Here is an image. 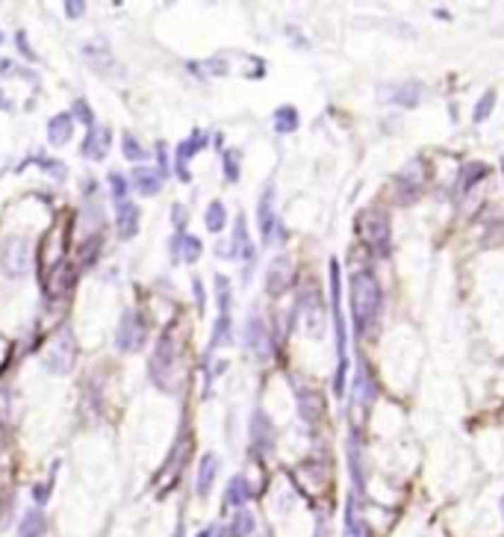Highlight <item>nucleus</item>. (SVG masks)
<instances>
[{
  "label": "nucleus",
  "mask_w": 504,
  "mask_h": 537,
  "mask_svg": "<svg viewBox=\"0 0 504 537\" xmlns=\"http://www.w3.org/2000/svg\"><path fill=\"white\" fill-rule=\"evenodd\" d=\"M74 119H80L86 127H95V112L89 110L86 100H74Z\"/></svg>",
  "instance_id": "nucleus-40"
},
{
  "label": "nucleus",
  "mask_w": 504,
  "mask_h": 537,
  "mask_svg": "<svg viewBox=\"0 0 504 537\" xmlns=\"http://www.w3.org/2000/svg\"><path fill=\"white\" fill-rule=\"evenodd\" d=\"M168 251H172V260H183V263H198V257L204 254V242H200L198 237H192V233H177V237H172V242H168Z\"/></svg>",
  "instance_id": "nucleus-14"
},
{
  "label": "nucleus",
  "mask_w": 504,
  "mask_h": 537,
  "mask_svg": "<svg viewBox=\"0 0 504 537\" xmlns=\"http://www.w3.org/2000/svg\"><path fill=\"white\" fill-rule=\"evenodd\" d=\"M150 378L160 390H174V369H177V343L172 334H162L157 340V348L150 355Z\"/></svg>",
  "instance_id": "nucleus-3"
},
{
  "label": "nucleus",
  "mask_w": 504,
  "mask_h": 537,
  "mask_svg": "<svg viewBox=\"0 0 504 537\" xmlns=\"http://www.w3.org/2000/svg\"><path fill=\"white\" fill-rule=\"evenodd\" d=\"M15 45H18V50L24 54V59H30V62H36L39 57H36V50L30 47V42H27V33L24 30H18V36H15Z\"/></svg>",
  "instance_id": "nucleus-41"
},
{
  "label": "nucleus",
  "mask_w": 504,
  "mask_h": 537,
  "mask_svg": "<svg viewBox=\"0 0 504 537\" xmlns=\"http://www.w3.org/2000/svg\"><path fill=\"white\" fill-rule=\"evenodd\" d=\"M174 537H183V534H180V531H177V534H174Z\"/></svg>",
  "instance_id": "nucleus-50"
},
{
  "label": "nucleus",
  "mask_w": 504,
  "mask_h": 537,
  "mask_svg": "<svg viewBox=\"0 0 504 537\" xmlns=\"http://www.w3.org/2000/svg\"><path fill=\"white\" fill-rule=\"evenodd\" d=\"M380 310H383L380 281L375 278V272L360 268V272L351 275V316H354V328L360 334L375 331Z\"/></svg>",
  "instance_id": "nucleus-2"
},
{
  "label": "nucleus",
  "mask_w": 504,
  "mask_h": 537,
  "mask_svg": "<svg viewBox=\"0 0 504 537\" xmlns=\"http://www.w3.org/2000/svg\"><path fill=\"white\" fill-rule=\"evenodd\" d=\"M354 396H357V408H363V411L372 408V401H375V396H378L375 375H372V369H368V363H360V366H357V375H354Z\"/></svg>",
  "instance_id": "nucleus-18"
},
{
  "label": "nucleus",
  "mask_w": 504,
  "mask_h": 537,
  "mask_svg": "<svg viewBox=\"0 0 504 537\" xmlns=\"http://www.w3.org/2000/svg\"><path fill=\"white\" fill-rule=\"evenodd\" d=\"M360 440H357V431L348 437V466H351V478H354V496H360L366 490V478H363V469H360Z\"/></svg>",
  "instance_id": "nucleus-25"
},
{
  "label": "nucleus",
  "mask_w": 504,
  "mask_h": 537,
  "mask_svg": "<svg viewBox=\"0 0 504 537\" xmlns=\"http://www.w3.org/2000/svg\"><path fill=\"white\" fill-rule=\"evenodd\" d=\"M74 283V266L71 263H59L56 268H50V272H44V290L50 298H62L65 293L71 290Z\"/></svg>",
  "instance_id": "nucleus-16"
},
{
  "label": "nucleus",
  "mask_w": 504,
  "mask_h": 537,
  "mask_svg": "<svg viewBox=\"0 0 504 537\" xmlns=\"http://www.w3.org/2000/svg\"><path fill=\"white\" fill-rule=\"evenodd\" d=\"M83 12H86V4H83V0H68V4H65V15H68V18H80Z\"/></svg>",
  "instance_id": "nucleus-43"
},
{
  "label": "nucleus",
  "mask_w": 504,
  "mask_h": 537,
  "mask_svg": "<svg viewBox=\"0 0 504 537\" xmlns=\"http://www.w3.org/2000/svg\"><path fill=\"white\" fill-rule=\"evenodd\" d=\"M36 163H39V169H42L44 175H50L54 180H65V175H68V169H65V163H62V160H54V157H39Z\"/></svg>",
  "instance_id": "nucleus-37"
},
{
  "label": "nucleus",
  "mask_w": 504,
  "mask_h": 537,
  "mask_svg": "<svg viewBox=\"0 0 504 537\" xmlns=\"http://www.w3.org/2000/svg\"><path fill=\"white\" fill-rule=\"evenodd\" d=\"M239 160H242V154H239L236 148H230V151H224V154H222L227 183H236V180H239Z\"/></svg>",
  "instance_id": "nucleus-34"
},
{
  "label": "nucleus",
  "mask_w": 504,
  "mask_h": 537,
  "mask_svg": "<svg viewBox=\"0 0 504 537\" xmlns=\"http://www.w3.org/2000/svg\"><path fill=\"white\" fill-rule=\"evenodd\" d=\"M204 225L210 233H222L224 225H227V207L222 204V201H210V207L204 213Z\"/></svg>",
  "instance_id": "nucleus-30"
},
{
  "label": "nucleus",
  "mask_w": 504,
  "mask_h": 537,
  "mask_svg": "<svg viewBox=\"0 0 504 537\" xmlns=\"http://www.w3.org/2000/svg\"><path fill=\"white\" fill-rule=\"evenodd\" d=\"M74 358H77L74 334L65 328V331H59L56 337L47 343L44 358H42V366L47 369V372H54V375H68L71 366H74Z\"/></svg>",
  "instance_id": "nucleus-5"
},
{
  "label": "nucleus",
  "mask_w": 504,
  "mask_h": 537,
  "mask_svg": "<svg viewBox=\"0 0 504 537\" xmlns=\"http://www.w3.org/2000/svg\"><path fill=\"white\" fill-rule=\"evenodd\" d=\"M157 160H160V175L168 177V154H165V142H157Z\"/></svg>",
  "instance_id": "nucleus-44"
},
{
  "label": "nucleus",
  "mask_w": 504,
  "mask_h": 537,
  "mask_svg": "<svg viewBox=\"0 0 504 537\" xmlns=\"http://www.w3.org/2000/svg\"><path fill=\"white\" fill-rule=\"evenodd\" d=\"M83 57H86V65H89V69H92L95 74H100V77H109V80L124 77L121 62L109 54V47H107V45H86V47H83Z\"/></svg>",
  "instance_id": "nucleus-9"
},
{
  "label": "nucleus",
  "mask_w": 504,
  "mask_h": 537,
  "mask_svg": "<svg viewBox=\"0 0 504 537\" xmlns=\"http://www.w3.org/2000/svg\"><path fill=\"white\" fill-rule=\"evenodd\" d=\"M192 290H195V301H198V310L204 313V283H200L198 278L192 281Z\"/></svg>",
  "instance_id": "nucleus-45"
},
{
  "label": "nucleus",
  "mask_w": 504,
  "mask_h": 537,
  "mask_svg": "<svg viewBox=\"0 0 504 537\" xmlns=\"http://www.w3.org/2000/svg\"><path fill=\"white\" fill-rule=\"evenodd\" d=\"M233 337V328H230V313H218L215 319V328H212V337H210V351H215L218 346H227Z\"/></svg>",
  "instance_id": "nucleus-31"
},
{
  "label": "nucleus",
  "mask_w": 504,
  "mask_h": 537,
  "mask_svg": "<svg viewBox=\"0 0 504 537\" xmlns=\"http://www.w3.org/2000/svg\"><path fill=\"white\" fill-rule=\"evenodd\" d=\"M289 281H292V272L287 268V260H275V266L268 268V275H265V290L272 295H283L289 287Z\"/></svg>",
  "instance_id": "nucleus-23"
},
{
  "label": "nucleus",
  "mask_w": 504,
  "mask_h": 537,
  "mask_svg": "<svg viewBox=\"0 0 504 537\" xmlns=\"http://www.w3.org/2000/svg\"><path fill=\"white\" fill-rule=\"evenodd\" d=\"M496 89H486L484 95H481V100L475 104V112H472V122L475 124H481V122H486L493 115V110H496Z\"/></svg>",
  "instance_id": "nucleus-32"
},
{
  "label": "nucleus",
  "mask_w": 504,
  "mask_h": 537,
  "mask_svg": "<svg viewBox=\"0 0 504 537\" xmlns=\"http://www.w3.org/2000/svg\"><path fill=\"white\" fill-rule=\"evenodd\" d=\"M200 537H215V529H207V531H200Z\"/></svg>",
  "instance_id": "nucleus-47"
},
{
  "label": "nucleus",
  "mask_w": 504,
  "mask_h": 537,
  "mask_svg": "<svg viewBox=\"0 0 504 537\" xmlns=\"http://www.w3.org/2000/svg\"><path fill=\"white\" fill-rule=\"evenodd\" d=\"M109 145H112V130L104 127V124H95V127H89L86 139H83V145H80V157L92 160V163H100V160H107Z\"/></svg>",
  "instance_id": "nucleus-11"
},
{
  "label": "nucleus",
  "mask_w": 504,
  "mask_h": 537,
  "mask_svg": "<svg viewBox=\"0 0 504 537\" xmlns=\"http://www.w3.org/2000/svg\"><path fill=\"white\" fill-rule=\"evenodd\" d=\"M207 142H210V136L204 130H195L189 139H183L180 145H177V151H174V175H177V180H183V183H189V160L195 157V154H200V151L207 148Z\"/></svg>",
  "instance_id": "nucleus-8"
},
{
  "label": "nucleus",
  "mask_w": 504,
  "mask_h": 537,
  "mask_svg": "<svg viewBox=\"0 0 504 537\" xmlns=\"http://www.w3.org/2000/svg\"><path fill=\"white\" fill-rule=\"evenodd\" d=\"M330 319L336 334V372H333V396L345 399L348 393V328L342 313V272L340 260H330Z\"/></svg>",
  "instance_id": "nucleus-1"
},
{
  "label": "nucleus",
  "mask_w": 504,
  "mask_h": 537,
  "mask_svg": "<svg viewBox=\"0 0 504 537\" xmlns=\"http://www.w3.org/2000/svg\"><path fill=\"white\" fill-rule=\"evenodd\" d=\"M215 298H218V313H230V281L224 275H215Z\"/></svg>",
  "instance_id": "nucleus-36"
},
{
  "label": "nucleus",
  "mask_w": 504,
  "mask_h": 537,
  "mask_svg": "<svg viewBox=\"0 0 504 537\" xmlns=\"http://www.w3.org/2000/svg\"><path fill=\"white\" fill-rule=\"evenodd\" d=\"M272 124H275V130H277V133H295V130H298V124H301V119H298V110H295L292 104H283V107H277V110H275V115H272Z\"/></svg>",
  "instance_id": "nucleus-29"
},
{
  "label": "nucleus",
  "mask_w": 504,
  "mask_h": 537,
  "mask_svg": "<svg viewBox=\"0 0 504 537\" xmlns=\"http://www.w3.org/2000/svg\"><path fill=\"white\" fill-rule=\"evenodd\" d=\"M172 219H174L177 233H183V228H186V222H189V210L183 207V204H174V207H172Z\"/></svg>",
  "instance_id": "nucleus-42"
},
{
  "label": "nucleus",
  "mask_w": 504,
  "mask_h": 537,
  "mask_svg": "<svg viewBox=\"0 0 504 537\" xmlns=\"http://www.w3.org/2000/svg\"><path fill=\"white\" fill-rule=\"evenodd\" d=\"M145 334H148V328H145L142 313L127 310L119 319V325H115V340L112 343H115L119 351H139L145 346Z\"/></svg>",
  "instance_id": "nucleus-7"
},
{
  "label": "nucleus",
  "mask_w": 504,
  "mask_h": 537,
  "mask_svg": "<svg viewBox=\"0 0 504 537\" xmlns=\"http://www.w3.org/2000/svg\"><path fill=\"white\" fill-rule=\"evenodd\" d=\"M251 446L257 452H272V446H275V425L263 411L251 416Z\"/></svg>",
  "instance_id": "nucleus-17"
},
{
  "label": "nucleus",
  "mask_w": 504,
  "mask_h": 537,
  "mask_svg": "<svg viewBox=\"0 0 504 537\" xmlns=\"http://www.w3.org/2000/svg\"><path fill=\"white\" fill-rule=\"evenodd\" d=\"M486 172L490 169H486L484 163H466L460 169V175H457V192H469L475 183H481L486 177Z\"/></svg>",
  "instance_id": "nucleus-28"
},
{
  "label": "nucleus",
  "mask_w": 504,
  "mask_h": 537,
  "mask_svg": "<svg viewBox=\"0 0 504 537\" xmlns=\"http://www.w3.org/2000/svg\"><path fill=\"white\" fill-rule=\"evenodd\" d=\"M295 393H298L301 419H307V423H316V419L322 416V396H318L316 390H307V387H295Z\"/></svg>",
  "instance_id": "nucleus-24"
},
{
  "label": "nucleus",
  "mask_w": 504,
  "mask_h": 537,
  "mask_svg": "<svg viewBox=\"0 0 504 537\" xmlns=\"http://www.w3.org/2000/svg\"><path fill=\"white\" fill-rule=\"evenodd\" d=\"M215 473H218V458L215 455H204V458H200V464H198V481H195V490H198L200 499L210 496Z\"/></svg>",
  "instance_id": "nucleus-22"
},
{
  "label": "nucleus",
  "mask_w": 504,
  "mask_h": 537,
  "mask_svg": "<svg viewBox=\"0 0 504 537\" xmlns=\"http://www.w3.org/2000/svg\"><path fill=\"white\" fill-rule=\"evenodd\" d=\"M380 95L386 98V104H398V107H419V100L425 95L422 83H398V86L390 89H380Z\"/></svg>",
  "instance_id": "nucleus-15"
},
{
  "label": "nucleus",
  "mask_w": 504,
  "mask_h": 537,
  "mask_svg": "<svg viewBox=\"0 0 504 537\" xmlns=\"http://www.w3.org/2000/svg\"><path fill=\"white\" fill-rule=\"evenodd\" d=\"M74 136V115L71 112H56L47 122V142L54 148H65Z\"/></svg>",
  "instance_id": "nucleus-20"
},
{
  "label": "nucleus",
  "mask_w": 504,
  "mask_h": 537,
  "mask_svg": "<svg viewBox=\"0 0 504 537\" xmlns=\"http://www.w3.org/2000/svg\"><path fill=\"white\" fill-rule=\"evenodd\" d=\"M32 268V245L27 237H6L0 242V272L6 278H24Z\"/></svg>",
  "instance_id": "nucleus-4"
},
{
  "label": "nucleus",
  "mask_w": 504,
  "mask_h": 537,
  "mask_svg": "<svg viewBox=\"0 0 504 537\" xmlns=\"http://www.w3.org/2000/svg\"><path fill=\"white\" fill-rule=\"evenodd\" d=\"M42 534V517L36 511H30L24 517V526H21V537H39Z\"/></svg>",
  "instance_id": "nucleus-39"
},
{
  "label": "nucleus",
  "mask_w": 504,
  "mask_h": 537,
  "mask_svg": "<svg viewBox=\"0 0 504 537\" xmlns=\"http://www.w3.org/2000/svg\"><path fill=\"white\" fill-rule=\"evenodd\" d=\"M245 348L251 351L254 358H260V360H265L268 355H272V343H268V328H265V322L254 313L245 322Z\"/></svg>",
  "instance_id": "nucleus-12"
},
{
  "label": "nucleus",
  "mask_w": 504,
  "mask_h": 537,
  "mask_svg": "<svg viewBox=\"0 0 504 537\" xmlns=\"http://www.w3.org/2000/svg\"><path fill=\"white\" fill-rule=\"evenodd\" d=\"M248 499H251L248 478H242V476H233V478H230V484H227V490H224V505H227V508H236V511H242Z\"/></svg>",
  "instance_id": "nucleus-26"
},
{
  "label": "nucleus",
  "mask_w": 504,
  "mask_h": 537,
  "mask_svg": "<svg viewBox=\"0 0 504 537\" xmlns=\"http://www.w3.org/2000/svg\"><path fill=\"white\" fill-rule=\"evenodd\" d=\"M97 254H100V237L95 233V237H89L80 248V268H89L97 260Z\"/></svg>",
  "instance_id": "nucleus-35"
},
{
  "label": "nucleus",
  "mask_w": 504,
  "mask_h": 537,
  "mask_svg": "<svg viewBox=\"0 0 504 537\" xmlns=\"http://www.w3.org/2000/svg\"><path fill=\"white\" fill-rule=\"evenodd\" d=\"M230 254L227 257H242V260H254V245L248 240V225H245V216H236V225H233V240H230Z\"/></svg>",
  "instance_id": "nucleus-21"
},
{
  "label": "nucleus",
  "mask_w": 504,
  "mask_h": 537,
  "mask_svg": "<svg viewBox=\"0 0 504 537\" xmlns=\"http://www.w3.org/2000/svg\"><path fill=\"white\" fill-rule=\"evenodd\" d=\"M357 228L366 237L368 245H375L378 254H386L390 251V219L380 210H366L357 216Z\"/></svg>",
  "instance_id": "nucleus-6"
},
{
  "label": "nucleus",
  "mask_w": 504,
  "mask_h": 537,
  "mask_svg": "<svg viewBox=\"0 0 504 537\" xmlns=\"http://www.w3.org/2000/svg\"><path fill=\"white\" fill-rule=\"evenodd\" d=\"M254 514H251V511H236V514H233V519H230V526L222 531V534H218V537H248V534H254Z\"/></svg>",
  "instance_id": "nucleus-27"
},
{
  "label": "nucleus",
  "mask_w": 504,
  "mask_h": 537,
  "mask_svg": "<svg viewBox=\"0 0 504 537\" xmlns=\"http://www.w3.org/2000/svg\"><path fill=\"white\" fill-rule=\"evenodd\" d=\"M139 219L142 213L139 207L133 204V201H121L119 207H115V233H119V240H133L139 233Z\"/></svg>",
  "instance_id": "nucleus-13"
},
{
  "label": "nucleus",
  "mask_w": 504,
  "mask_h": 537,
  "mask_svg": "<svg viewBox=\"0 0 504 537\" xmlns=\"http://www.w3.org/2000/svg\"><path fill=\"white\" fill-rule=\"evenodd\" d=\"M0 110H9V104H6V98H4V92H0Z\"/></svg>",
  "instance_id": "nucleus-46"
},
{
  "label": "nucleus",
  "mask_w": 504,
  "mask_h": 537,
  "mask_svg": "<svg viewBox=\"0 0 504 537\" xmlns=\"http://www.w3.org/2000/svg\"><path fill=\"white\" fill-rule=\"evenodd\" d=\"M130 183H133V189H136L139 195L150 198V195H160V192H162L165 177L160 175V169H150V165H139V169L133 172Z\"/></svg>",
  "instance_id": "nucleus-19"
},
{
  "label": "nucleus",
  "mask_w": 504,
  "mask_h": 537,
  "mask_svg": "<svg viewBox=\"0 0 504 537\" xmlns=\"http://www.w3.org/2000/svg\"><path fill=\"white\" fill-rule=\"evenodd\" d=\"M257 225H260V240L263 245H272L275 242V230H277V216H275V187L265 183V189L260 195V204H257Z\"/></svg>",
  "instance_id": "nucleus-10"
},
{
  "label": "nucleus",
  "mask_w": 504,
  "mask_h": 537,
  "mask_svg": "<svg viewBox=\"0 0 504 537\" xmlns=\"http://www.w3.org/2000/svg\"><path fill=\"white\" fill-rule=\"evenodd\" d=\"M501 175H504V160H501Z\"/></svg>",
  "instance_id": "nucleus-49"
},
{
  "label": "nucleus",
  "mask_w": 504,
  "mask_h": 537,
  "mask_svg": "<svg viewBox=\"0 0 504 537\" xmlns=\"http://www.w3.org/2000/svg\"><path fill=\"white\" fill-rule=\"evenodd\" d=\"M121 154L130 160V163H142L148 154H145V148H142V142L133 136V133H124L121 136Z\"/></svg>",
  "instance_id": "nucleus-33"
},
{
  "label": "nucleus",
  "mask_w": 504,
  "mask_h": 537,
  "mask_svg": "<svg viewBox=\"0 0 504 537\" xmlns=\"http://www.w3.org/2000/svg\"><path fill=\"white\" fill-rule=\"evenodd\" d=\"M498 511H501V519H504V493H501V502H498Z\"/></svg>",
  "instance_id": "nucleus-48"
},
{
  "label": "nucleus",
  "mask_w": 504,
  "mask_h": 537,
  "mask_svg": "<svg viewBox=\"0 0 504 537\" xmlns=\"http://www.w3.org/2000/svg\"><path fill=\"white\" fill-rule=\"evenodd\" d=\"M107 183H109V192H112V198H115V204H121V201H127V180H124V175H121V172H109Z\"/></svg>",
  "instance_id": "nucleus-38"
}]
</instances>
